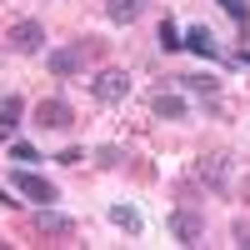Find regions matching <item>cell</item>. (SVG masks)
Returning a JSON list of instances; mask_svg holds the SVG:
<instances>
[{
	"label": "cell",
	"instance_id": "3",
	"mask_svg": "<svg viewBox=\"0 0 250 250\" xmlns=\"http://www.w3.org/2000/svg\"><path fill=\"white\" fill-rule=\"evenodd\" d=\"M45 40H50V35H45V25H40V20H15L0 45H5L10 55H40V50H45Z\"/></svg>",
	"mask_w": 250,
	"mask_h": 250
},
{
	"label": "cell",
	"instance_id": "10",
	"mask_svg": "<svg viewBox=\"0 0 250 250\" xmlns=\"http://www.w3.org/2000/svg\"><path fill=\"white\" fill-rule=\"evenodd\" d=\"M25 125V100L20 95H0V140H10Z\"/></svg>",
	"mask_w": 250,
	"mask_h": 250
},
{
	"label": "cell",
	"instance_id": "22",
	"mask_svg": "<svg viewBox=\"0 0 250 250\" xmlns=\"http://www.w3.org/2000/svg\"><path fill=\"white\" fill-rule=\"evenodd\" d=\"M0 245H5V240H0Z\"/></svg>",
	"mask_w": 250,
	"mask_h": 250
},
{
	"label": "cell",
	"instance_id": "4",
	"mask_svg": "<svg viewBox=\"0 0 250 250\" xmlns=\"http://www.w3.org/2000/svg\"><path fill=\"white\" fill-rule=\"evenodd\" d=\"M30 115H35V120H30L35 130H70V125H75V105H70V100H60V95L40 100Z\"/></svg>",
	"mask_w": 250,
	"mask_h": 250
},
{
	"label": "cell",
	"instance_id": "11",
	"mask_svg": "<svg viewBox=\"0 0 250 250\" xmlns=\"http://www.w3.org/2000/svg\"><path fill=\"white\" fill-rule=\"evenodd\" d=\"M105 215H110V225H115V230H125V235H145V220H140V210H135L130 200H115Z\"/></svg>",
	"mask_w": 250,
	"mask_h": 250
},
{
	"label": "cell",
	"instance_id": "18",
	"mask_svg": "<svg viewBox=\"0 0 250 250\" xmlns=\"http://www.w3.org/2000/svg\"><path fill=\"white\" fill-rule=\"evenodd\" d=\"M230 235H235L240 250H250V220H235V225H230Z\"/></svg>",
	"mask_w": 250,
	"mask_h": 250
},
{
	"label": "cell",
	"instance_id": "16",
	"mask_svg": "<svg viewBox=\"0 0 250 250\" xmlns=\"http://www.w3.org/2000/svg\"><path fill=\"white\" fill-rule=\"evenodd\" d=\"M215 5H220L225 15H230L240 30H250V0H215Z\"/></svg>",
	"mask_w": 250,
	"mask_h": 250
},
{
	"label": "cell",
	"instance_id": "12",
	"mask_svg": "<svg viewBox=\"0 0 250 250\" xmlns=\"http://www.w3.org/2000/svg\"><path fill=\"white\" fill-rule=\"evenodd\" d=\"M145 15V0H105V20L110 25H135Z\"/></svg>",
	"mask_w": 250,
	"mask_h": 250
},
{
	"label": "cell",
	"instance_id": "7",
	"mask_svg": "<svg viewBox=\"0 0 250 250\" xmlns=\"http://www.w3.org/2000/svg\"><path fill=\"white\" fill-rule=\"evenodd\" d=\"M170 230H175L180 245H200V240H205V215H195L190 205H180V210L170 215Z\"/></svg>",
	"mask_w": 250,
	"mask_h": 250
},
{
	"label": "cell",
	"instance_id": "6",
	"mask_svg": "<svg viewBox=\"0 0 250 250\" xmlns=\"http://www.w3.org/2000/svg\"><path fill=\"white\" fill-rule=\"evenodd\" d=\"M180 40H185V50H195L200 60H220V65H230V60H225V50H220V40H215V30H210V25H190V30H185Z\"/></svg>",
	"mask_w": 250,
	"mask_h": 250
},
{
	"label": "cell",
	"instance_id": "21",
	"mask_svg": "<svg viewBox=\"0 0 250 250\" xmlns=\"http://www.w3.org/2000/svg\"><path fill=\"white\" fill-rule=\"evenodd\" d=\"M10 195H15L10 185H0V205H5V210H15V205H20V200H10Z\"/></svg>",
	"mask_w": 250,
	"mask_h": 250
},
{
	"label": "cell",
	"instance_id": "14",
	"mask_svg": "<svg viewBox=\"0 0 250 250\" xmlns=\"http://www.w3.org/2000/svg\"><path fill=\"white\" fill-rule=\"evenodd\" d=\"M175 80H180V90H190V95H215L220 90L215 75H175Z\"/></svg>",
	"mask_w": 250,
	"mask_h": 250
},
{
	"label": "cell",
	"instance_id": "2",
	"mask_svg": "<svg viewBox=\"0 0 250 250\" xmlns=\"http://www.w3.org/2000/svg\"><path fill=\"white\" fill-rule=\"evenodd\" d=\"M5 185L15 195H25V200H35V205H55L60 200V190H55V180H45V175H35L30 165H15V170L5 175Z\"/></svg>",
	"mask_w": 250,
	"mask_h": 250
},
{
	"label": "cell",
	"instance_id": "9",
	"mask_svg": "<svg viewBox=\"0 0 250 250\" xmlns=\"http://www.w3.org/2000/svg\"><path fill=\"white\" fill-rule=\"evenodd\" d=\"M150 110H155L160 120H190V100L175 95V90H155V95H150Z\"/></svg>",
	"mask_w": 250,
	"mask_h": 250
},
{
	"label": "cell",
	"instance_id": "8",
	"mask_svg": "<svg viewBox=\"0 0 250 250\" xmlns=\"http://www.w3.org/2000/svg\"><path fill=\"white\" fill-rule=\"evenodd\" d=\"M35 230H40V235H50V240H70V235H75V220H70V215H60L55 205H40Z\"/></svg>",
	"mask_w": 250,
	"mask_h": 250
},
{
	"label": "cell",
	"instance_id": "15",
	"mask_svg": "<svg viewBox=\"0 0 250 250\" xmlns=\"http://www.w3.org/2000/svg\"><path fill=\"white\" fill-rule=\"evenodd\" d=\"M155 45H160L165 55H175V50H185V40H180V30L170 25V20H160V30H155Z\"/></svg>",
	"mask_w": 250,
	"mask_h": 250
},
{
	"label": "cell",
	"instance_id": "19",
	"mask_svg": "<svg viewBox=\"0 0 250 250\" xmlns=\"http://www.w3.org/2000/svg\"><path fill=\"white\" fill-rule=\"evenodd\" d=\"M210 180L225 190V155H210Z\"/></svg>",
	"mask_w": 250,
	"mask_h": 250
},
{
	"label": "cell",
	"instance_id": "5",
	"mask_svg": "<svg viewBox=\"0 0 250 250\" xmlns=\"http://www.w3.org/2000/svg\"><path fill=\"white\" fill-rule=\"evenodd\" d=\"M90 95L100 100V105H120V100L130 95V75L115 70V65H110V70H100V75L90 80Z\"/></svg>",
	"mask_w": 250,
	"mask_h": 250
},
{
	"label": "cell",
	"instance_id": "13",
	"mask_svg": "<svg viewBox=\"0 0 250 250\" xmlns=\"http://www.w3.org/2000/svg\"><path fill=\"white\" fill-rule=\"evenodd\" d=\"M90 160L100 165V170H120V165L130 160V155H125L120 145H95V150H90Z\"/></svg>",
	"mask_w": 250,
	"mask_h": 250
},
{
	"label": "cell",
	"instance_id": "1",
	"mask_svg": "<svg viewBox=\"0 0 250 250\" xmlns=\"http://www.w3.org/2000/svg\"><path fill=\"white\" fill-rule=\"evenodd\" d=\"M95 55H100V40H95V35H80V40H70V45L45 50V70H50L55 80H70V75H80V70H85Z\"/></svg>",
	"mask_w": 250,
	"mask_h": 250
},
{
	"label": "cell",
	"instance_id": "17",
	"mask_svg": "<svg viewBox=\"0 0 250 250\" xmlns=\"http://www.w3.org/2000/svg\"><path fill=\"white\" fill-rule=\"evenodd\" d=\"M10 160H15V165H35L40 150H35V145H25V140H15V145H10Z\"/></svg>",
	"mask_w": 250,
	"mask_h": 250
},
{
	"label": "cell",
	"instance_id": "20",
	"mask_svg": "<svg viewBox=\"0 0 250 250\" xmlns=\"http://www.w3.org/2000/svg\"><path fill=\"white\" fill-rule=\"evenodd\" d=\"M55 160H60V165H80V160H85V150H80V145H70V150H60Z\"/></svg>",
	"mask_w": 250,
	"mask_h": 250
}]
</instances>
